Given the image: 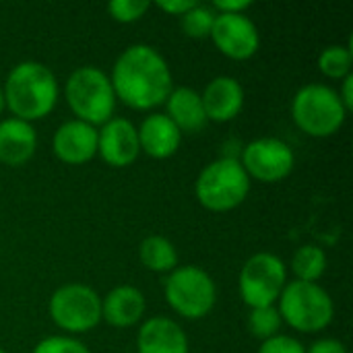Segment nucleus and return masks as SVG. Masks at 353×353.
Wrapping results in <instances>:
<instances>
[{
  "label": "nucleus",
  "instance_id": "nucleus-25",
  "mask_svg": "<svg viewBox=\"0 0 353 353\" xmlns=\"http://www.w3.org/2000/svg\"><path fill=\"white\" fill-rule=\"evenodd\" d=\"M149 6L151 4L147 0H114L108 4V10L120 23H132L139 21L149 10Z\"/></svg>",
  "mask_w": 353,
  "mask_h": 353
},
{
  "label": "nucleus",
  "instance_id": "nucleus-21",
  "mask_svg": "<svg viewBox=\"0 0 353 353\" xmlns=\"http://www.w3.org/2000/svg\"><path fill=\"white\" fill-rule=\"evenodd\" d=\"M292 269L298 275V281L314 283L327 269V256L319 246H302L292 261Z\"/></svg>",
  "mask_w": 353,
  "mask_h": 353
},
{
  "label": "nucleus",
  "instance_id": "nucleus-15",
  "mask_svg": "<svg viewBox=\"0 0 353 353\" xmlns=\"http://www.w3.org/2000/svg\"><path fill=\"white\" fill-rule=\"evenodd\" d=\"M139 353H188V339L180 325L170 319L155 316L139 331Z\"/></svg>",
  "mask_w": 353,
  "mask_h": 353
},
{
  "label": "nucleus",
  "instance_id": "nucleus-6",
  "mask_svg": "<svg viewBox=\"0 0 353 353\" xmlns=\"http://www.w3.org/2000/svg\"><path fill=\"white\" fill-rule=\"evenodd\" d=\"M279 316L302 333H319L333 321V300L316 283L292 281L279 296Z\"/></svg>",
  "mask_w": 353,
  "mask_h": 353
},
{
  "label": "nucleus",
  "instance_id": "nucleus-28",
  "mask_svg": "<svg viewBox=\"0 0 353 353\" xmlns=\"http://www.w3.org/2000/svg\"><path fill=\"white\" fill-rule=\"evenodd\" d=\"M199 2L196 0H159L157 2V6L161 8V10H165V12H172V14H178V17H182L184 12H188L190 8H194Z\"/></svg>",
  "mask_w": 353,
  "mask_h": 353
},
{
  "label": "nucleus",
  "instance_id": "nucleus-4",
  "mask_svg": "<svg viewBox=\"0 0 353 353\" xmlns=\"http://www.w3.org/2000/svg\"><path fill=\"white\" fill-rule=\"evenodd\" d=\"M250 190V178L234 157H221L209 163L196 180V199L209 211H230L244 203Z\"/></svg>",
  "mask_w": 353,
  "mask_h": 353
},
{
  "label": "nucleus",
  "instance_id": "nucleus-32",
  "mask_svg": "<svg viewBox=\"0 0 353 353\" xmlns=\"http://www.w3.org/2000/svg\"><path fill=\"white\" fill-rule=\"evenodd\" d=\"M4 105H6V101H4V91L0 89V112L4 110Z\"/></svg>",
  "mask_w": 353,
  "mask_h": 353
},
{
  "label": "nucleus",
  "instance_id": "nucleus-3",
  "mask_svg": "<svg viewBox=\"0 0 353 353\" xmlns=\"http://www.w3.org/2000/svg\"><path fill=\"white\" fill-rule=\"evenodd\" d=\"M66 101L79 120L93 126L112 118L116 93L105 72L95 66H81L66 81Z\"/></svg>",
  "mask_w": 353,
  "mask_h": 353
},
{
  "label": "nucleus",
  "instance_id": "nucleus-19",
  "mask_svg": "<svg viewBox=\"0 0 353 353\" xmlns=\"http://www.w3.org/2000/svg\"><path fill=\"white\" fill-rule=\"evenodd\" d=\"M145 312V298L137 288L120 285L108 294V298L101 302V319L110 323L112 327L124 329L132 327L141 321Z\"/></svg>",
  "mask_w": 353,
  "mask_h": 353
},
{
  "label": "nucleus",
  "instance_id": "nucleus-1",
  "mask_svg": "<svg viewBox=\"0 0 353 353\" xmlns=\"http://www.w3.org/2000/svg\"><path fill=\"white\" fill-rule=\"evenodd\" d=\"M110 83L126 105L151 110L170 97L172 70L155 48L137 43L120 54Z\"/></svg>",
  "mask_w": 353,
  "mask_h": 353
},
{
  "label": "nucleus",
  "instance_id": "nucleus-13",
  "mask_svg": "<svg viewBox=\"0 0 353 353\" xmlns=\"http://www.w3.org/2000/svg\"><path fill=\"white\" fill-rule=\"evenodd\" d=\"M52 145L58 159L81 165L97 153V130L83 120H70L56 130Z\"/></svg>",
  "mask_w": 353,
  "mask_h": 353
},
{
  "label": "nucleus",
  "instance_id": "nucleus-16",
  "mask_svg": "<svg viewBox=\"0 0 353 353\" xmlns=\"http://www.w3.org/2000/svg\"><path fill=\"white\" fill-rule=\"evenodd\" d=\"M139 132V145L141 149L155 157V159H165L174 155L180 147L182 132L176 128V124L165 116V114H153L147 116L145 122L141 124Z\"/></svg>",
  "mask_w": 353,
  "mask_h": 353
},
{
  "label": "nucleus",
  "instance_id": "nucleus-12",
  "mask_svg": "<svg viewBox=\"0 0 353 353\" xmlns=\"http://www.w3.org/2000/svg\"><path fill=\"white\" fill-rule=\"evenodd\" d=\"M139 132L132 122L124 118H114L103 124L97 132V153L101 159L114 168H126L139 157Z\"/></svg>",
  "mask_w": 353,
  "mask_h": 353
},
{
  "label": "nucleus",
  "instance_id": "nucleus-17",
  "mask_svg": "<svg viewBox=\"0 0 353 353\" xmlns=\"http://www.w3.org/2000/svg\"><path fill=\"white\" fill-rule=\"evenodd\" d=\"M37 137L29 122L8 118L0 122V161L6 165H23L35 153Z\"/></svg>",
  "mask_w": 353,
  "mask_h": 353
},
{
  "label": "nucleus",
  "instance_id": "nucleus-30",
  "mask_svg": "<svg viewBox=\"0 0 353 353\" xmlns=\"http://www.w3.org/2000/svg\"><path fill=\"white\" fill-rule=\"evenodd\" d=\"M308 353H347V352H345L343 343H341V341H337V339H321V341H316V343L310 347V352Z\"/></svg>",
  "mask_w": 353,
  "mask_h": 353
},
{
  "label": "nucleus",
  "instance_id": "nucleus-22",
  "mask_svg": "<svg viewBox=\"0 0 353 353\" xmlns=\"http://www.w3.org/2000/svg\"><path fill=\"white\" fill-rule=\"evenodd\" d=\"M352 58L353 56L350 46H331L321 54L319 66L327 77L341 79V77L352 74Z\"/></svg>",
  "mask_w": 353,
  "mask_h": 353
},
{
  "label": "nucleus",
  "instance_id": "nucleus-23",
  "mask_svg": "<svg viewBox=\"0 0 353 353\" xmlns=\"http://www.w3.org/2000/svg\"><path fill=\"white\" fill-rule=\"evenodd\" d=\"M215 17H217V12H215L211 6L196 4L194 8H190L188 12H184V14L180 17V19H182V29H184V33H186L188 37L203 39V37L211 35Z\"/></svg>",
  "mask_w": 353,
  "mask_h": 353
},
{
  "label": "nucleus",
  "instance_id": "nucleus-20",
  "mask_svg": "<svg viewBox=\"0 0 353 353\" xmlns=\"http://www.w3.org/2000/svg\"><path fill=\"white\" fill-rule=\"evenodd\" d=\"M141 263L149 269V271H172L178 265V254L176 248L170 240L161 238V236H149L143 240L141 244Z\"/></svg>",
  "mask_w": 353,
  "mask_h": 353
},
{
  "label": "nucleus",
  "instance_id": "nucleus-10",
  "mask_svg": "<svg viewBox=\"0 0 353 353\" xmlns=\"http://www.w3.org/2000/svg\"><path fill=\"white\" fill-rule=\"evenodd\" d=\"M296 163L294 151L281 139H259L246 145L242 153V168L248 178L261 182H279L292 174Z\"/></svg>",
  "mask_w": 353,
  "mask_h": 353
},
{
  "label": "nucleus",
  "instance_id": "nucleus-9",
  "mask_svg": "<svg viewBox=\"0 0 353 353\" xmlns=\"http://www.w3.org/2000/svg\"><path fill=\"white\" fill-rule=\"evenodd\" d=\"M50 316L64 331L87 333L101 321V300L89 285L68 283L54 292Z\"/></svg>",
  "mask_w": 353,
  "mask_h": 353
},
{
  "label": "nucleus",
  "instance_id": "nucleus-5",
  "mask_svg": "<svg viewBox=\"0 0 353 353\" xmlns=\"http://www.w3.org/2000/svg\"><path fill=\"white\" fill-rule=\"evenodd\" d=\"M345 114L347 110L343 108L339 93L319 83L302 87L292 103V116L296 124L306 134L319 139L335 134L341 128Z\"/></svg>",
  "mask_w": 353,
  "mask_h": 353
},
{
  "label": "nucleus",
  "instance_id": "nucleus-27",
  "mask_svg": "<svg viewBox=\"0 0 353 353\" xmlns=\"http://www.w3.org/2000/svg\"><path fill=\"white\" fill-rule=\"evenodd\" d=\"M259 353H306L302 343L294 337H285V335H275L267 341H263Z\"/></svg>",
  "mask_w": 353,
  "mask_h": 353
},
{
  "label": "nucleus",
  "instance_id": "nucleus-26",
  "mask_svg": "<svg viewBox=\"0 0 353 353\" xmlns=\"http://www.w3.org/2000/svg\"><path fill=\"white\" fill-rule=\"evenodd\" d=\"M33 353H89V350L72 337H48L37 343Z\"/></svg>",
  "mask_w": 353,
  "mask_h": 353
},
{
  "label": "nucleus",
  "instance_id": "nucleus-8",
  "mask_svg": "<svg viewBox=\"0 0 353 353\" xmlns=\"http://www.w3.org/2000/svg\"><path fill=\"white\" fill-rule=\"evenodd\" d=\"M285 288V265L271 252H259L246 261L240 271V294L254 308L273 306Z\"/></svg>",
  "mask_w": 353,
  "mask_h": 353
},
{
  "label": "nucleus",
  "instance_id": "nucleus-31",
  "mask_svg": "<svg viewBox=\"0 0 353 353\" xmlns=\"http://www.w3.org/2000/svg\"><path fill=\"white\" fill-rule=\"evenodd\" d=\"M352 87H353V74H347V77H345V81H343V93L339 95V99H341V103H343V108H345V110H352L353 108Z\"/></svg>",
  "mask_w": 353,
  "mask_h": 353
},
{
  "label": "nucleus",
  "instance_id": "nucleus-14",
  "mask_svg": "<svg viewBox=\"0 0 353 353\" xmlns=\"http://www.w3.org/2000/svg\"><path fill=\"white\" fill-rule=\"evenodd\" d=\"M207 120L213 122H230L234 120L244 105V89L232 77H217L201 95Z\"/></svg>",
  "mask_w": 353,
  "mask_h": 353
},
{
  "label": "nucleus",
  "instance_id": "nucleus-33",
  "mask_svg": "<svg viewBox=\"0 0 353 353\" xmlns=\"http://www.w3.org/2000/svg\"><path fill=\"white\" fill-rule=\"evenodd\" d=\"M0 353H4V352H2V350H0Z\"/></svg>",
  "mask_w": 353,
  "mask_h": 353
},
{
  "label": "nucleus",
  "instance_id": "nucleus-7",
  "mask_svg": "<svg viewBox=\"0 0 353 353\" xmlns=\"http://www.w3.org/2000/svg\"><path fill=\"white\" fill-rule=\"evenodd\" d=\"M215 283L199 267L174 269L165 279V300L184 319H203L215 306Z\"/></svg>",
  "mask_w": 353,
  "mask_h": 353
},
{
  "label": "nucleus",
  "instance_id": "nucleus-11",
  "mask_svg": "<svg viewBox=\"0 0 353 353\" xmlns=\"http://www.w3.org/2000/svg\"><path fill=\"white\" fill-rule=\"evenodd\" d=\"M211 37L215 46L234 60H246L259 50L261 37L256 25L246 14H217Z\"/></svg>",
  "mask_w": 353,
  "mask_h": 353
},
{
  "label": "nucleus",
  "instance_id": "nucleus-18",
  "mask_svg": "<svg viewBox=\"0 0 353 353\" xmlns=\"http://www.w3.org/2000/svg\"><path fill=\"white\" fill-rule=\"evenodd\" d=\"M165 103H168V118L176 124L180 132L194 134L205 128L207 114L203 108V99L194 89L188 87L172 89Z\"/></svg>",
  "mask_w": 353,
  "mask_h": 353
},
{
  "label": "nucleus",
  "instance_id": "nucleus-24",
  "mask_svg": "<svg viewBox=\"0 0 353 353\" xmlns=\"http://www.w3.org/2000/svg\"><path fill=\"white\" fill-rule=\"evenodd\" d=\"M248 329L254 337L259 339H271L277 335V331L281 329V316L279 310H275L273 306L267 308H254L248 316Z\"/></svg>",
  "mask_w": 353,
  "mask_h": 353
},
{
  "label": "nucleus",
  "instance_id": "nucleus-29",
  "mask_svg": "<svg viewBox=\"0 0 353 353\" xmlns=\"http://www.w3.org/2000/svg\"><path fill=\"white\" fill-rule=\"evenodd\" d=\"M213 6L221 14H242L246 8H250V2L248 0H215Z\"/></svg>",
  "mask_w": 353,
  "mask_h": 353
},
{
  "label": "nucleus",
  "instance_id": "nucleus-2",
  "mask_svg": "<svg viewBox=\"0 0 353 353\" xmlns=\"http://www.w3.org/2000/svg\"><path fill=\"white\" fill-rule=\"evenodd\" d=\"M58 99V83L52 70L39 62L17 64L4 87L8 110L23 122L48 116Z\"/></svg>",
  "mask_w": 353,
  "mask_h": 353
}]
</instances>
